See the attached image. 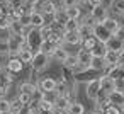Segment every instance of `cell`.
Listing matches in <instances>:
<instances>
[{"label": "cell", "mask_w": 124, "mask_h": 114, "mask_svg": "<svg viewBox=\"0 0 124 114\" xmlns=\"http://www.w3.org/2000/svg\"><path fill=\"white\" fill-rule=\"evenodd\" d=\"M22 68H24L22 60H21L17 55H10V58H9L7 63H5V70L10 72V73H19V72H22Z\"/></svg>", "instance_id": "obj_6"}, {"label": "cell", "mask_w": 124, "mask_h": 114, "mask_svg": "<svg viewBox=\"0 0 124 114\" xmlns=\"http://www.w3.org/2000/svg\"><path fill=\"white\" fill-rule=\"evenodd\" d=\"M53 31H54V27L51 26V24H44L41 29H39V33H41V36H43V39H48V38H51V34H53Z\"/></svg>", "instance_id": "obj_30"}, {"label": "cell", "mask_w": 124, "mask_h": 114, "mask_svg": "<svg viewBox=\"0 0 124 114\" xmlns=\"http://www.w3.org/2000/svg\"><path fill=\"white\" fill-rule=\"evenodd\" d=\"M121 114H124V109H122V111H121Z\"/></svg>", "instance_id": "obj_49"}, {"label": "cell", "mask_w": 124, "mask_h": 114, "mask_svg": "<svg viewBox=\"0 0 124 114\" xmlns=\"http://www.w3.org/2000/svg\"><path fill=\"white\" fill-rule=\"evenodd\" d=\"M90 53H92L93 58H104L105 53H107V46H105L104 43H99V41H97V44L90 49Z\"/></svg>", "instance_id": "obj_22"}, {"label": "cell", "mask_w": 124, "mask_h": 114, "mask_svg": "<svg viewBox=\"0 0 124 114\" xmlns=\"http://www.w3.org/2000/svg\"><path fill=\"white\" fill-rule=\"evenodd\" d=\"M17 56L22 60V63H31V61H32V58H34V51H32L27 44H24V46L19 49Z\"/></svg>", "instance_id": "obj_15"}, {"label": "cell", "mask_w": 124, "mask_h": 114, "mask_svg": "<svg viewBox=\"0 0 124 114\" xmlns=\"http://www.w3.org/2000/svg\"><path fill=\"white\" fill-rule=\"evenodd\" d=\"M66 114H85V107H83V104H80L77 100H71Z\"/></svg>", "instance_id": "obj_25"}, {"label": "cell", "mask_w": 124, "mask_h": 114, "mask_svg": "<svg viewBox=\"0 0 124 114\" xmlns=\"http://www.w3.org/2000/svg\"><path fill=\"white\" fill-rule=\"evenodd\" d=\"M22 106H24V104L19 100V97H16L14 100H10V111H12L14 114H17V112L21 111V107H22Z\"/></svg>", "instance_id": "obj_33"}, {"label": "cell", "mask_w": 124, "mask_h": 114, "mask_svg": "<svg viewBox=\"0 0 124 114\" xmlns=\"http://www.w3.org/2000/svg\"><path fill=\"white\" fill-rule=\"evenodd\" d=\"M90 19L93 22H104L107 17H109V9L104 7V5H97V7H90V12H88Z\"/></svg>", "instance_id": "obj_5"}, {"label": "cell", "mask_w": 124, "mask_h": 114, "mask_svg": "<svg viewBox=\"0 0 124 114\" xmlns=\"http://www.w3.org/2000/svg\"><path fill=\"white\" fill-rule=\"evenodd\" d=\"M93 38L99 41V43H107L110 38H112V34H110V31H107L105 29V26L102 24V22H93Z\"/></svg>", "instance_id": "obj_4"}, {"label": "cell", "mask_w": 124, "mask_h": 114, "mask_svg": "<svg viewBox=\"0 0 124 114\" xmlns=\"http://www.w3.org/2000/svg\"><path fill=\"white\" fill-rule=\"evenodd\" d=\"M77 63H78V60H77V55H68V58L63 61V66H66L68 70H71V72H73V68L77 66Z\"/></svg>", "instance_id": "obj_29"}, {"label": "cell", "mask_w": 124, "mask_h": 114, "mask_svg": "<svg viewBox=\"0 0 124 114\" xmlns=\"http://www.w3.org/2000/svg\"><path fill=\"white\" fill-rule=\"evenodd\" d=\"M109 12L114 14V16H121L124 12V0H110L109 4Z\"/></svg>", "instance_id": "obj_17"}, {"label": "cell", "mask_w": 124, "mask_h": 114, "mask_svg": "<svg viewBox=\"0 0 124 114\" xmlns=\"http://www.w3.org/2000/svg\"><path fill=\"white\" fill-rule=\"evenodd\" d=\"M104 60H105V63H117V65H121V55L117 51H112V49H107Z\"/></svg>", "instance_id": "obj_26"}, {"label": "cell", "mask_w": 124, "mask_h": 114, "mask_svg": "<svg viewBox=\"0 0 124 114\" xmlns=\"http://www.w3.org/2000/svg\"><path fill=\"white\" fill-rule=\"evenodd\" d=\"M100 90H104L107 94L116 90V78H112L110 75H102L100 77Z\"/></svg>", "instance_id": "obj_11"}, {"label": "cell", "mask_w": 124, "mask_h": 114, "mask_svg": "<svg viewBox=\"0 0 124 114\" xmlns=\"http://www.w3.org/2000/svg\"><path fill=\"white\" fill-rule=\"evenodd\" d=\"M102 2H104V0H87V4H88L90 7H97V5H102Z\"/></svg>", "instance_id": "obj_40"}, {"label": "cell", "mask_w": 124, "mask_h": 114, "mask_svg": "<svg viewBox=\"0 0 124 114\" xmlns=\"http://www.w3.org/2000/svg\"><path fill=\"white\" fill-rule=\"evenodd\" d=\"M119 55H121V65H122V63H124V48H122V51H121Z\"/></svg>", "instance_id": "obj_46"}, {"label": "cell", "mask_w": 124, "mask_h": 114, "mask_svg": "<svg viewBox=\"0 0 124 114\" xmlns=\"http://www.w3.org/2000/svg\"><path fill=\"white\" fill-rule=\"evenodd\" d=\"M95 44H97V39L93 36H88V38H83L82 39V48H85V49H92Z\"/></svg>", "instance_id": "obj_31"}, {"label": "cell", "mask_w": 124, "mask_h": 114, "mask_svg": "<svg viewBox=\"0 0 124 114\" xmlns=\"http://www.w3.org/2000/svg\"><path fill=\"white\" fill-rule=\"evenodd\" d=\"M38 89L43 90L44 94H46V92H54V90H56V80L51 78V77H43V78H39V82H38Z\"/></svg>", "instance_id": "obj_8"}, {"label": "cell", "mask_w": 124, "mask_h": 114, "mask_svg": "<svg viewBox=\"0 0 124 114\" xmlns=\"http://www.w3.org/2000/svg\"><path fill=\"white\" fill-rule=\"evenodd\" d=\"M100 90V77L99 78H92L87 82V97L90 100H95L97 99V94Z\"/></svg>", "instance_id": "obj_7"}, {"label": "cell", "mask_w": 124, "mask_h": 114, "mask_svg": "<svg viewBox=\"0 0 124 114\" xmlns=\"http://www.w3.org/2000/svg\"><path fill=\"white\" fill-rule=\"evenodd\" d=\"M63 43L71 44V46H78V44H82V36L78 31H66L63 34Z\"/></svg>", "instance_id": "obj_9"}, {"label": "cell", "mask_w": 124, "mask_h": 114, "mask_svg": "<svg viewBox=\"0 0 124 114\" xmlns=\"http://www.w3.org/2000/svg\"><path fill=\"white\" fill-rule=\"evenodd\" d=\"M9 27H10V19L7 16L0 17V31H9Z\"/></svg>", "instance_id": "obj_35"}, {"label": "cell", "mask_w": 124, "mask_h": 114, "mask_svg": "<svg viewBox=\"0 0 124 114\" xmlns=\"http://www.w3.org/2000/svg\"><path fill=\"white\" fill-rule=\"evenodd\" d=\"M43 36H41V33H39V29H36V27H32L31 31H29V34L26 36V44L36 53V51H39L41 49V44H43Z\"/></svg>", "instance_id": "obj_1"}, {"label": "cell", "mask_w": 124, "mask_h": 114, "mask_svg": "<svg viewBox=\"0 0 124 114\" xmlns=\"http://www.w3.org/2000/svg\"><path fill=\"white\" fill-rule=\"evenodd\" d=\"M29 21H31V26L36 27V29H41L44 24H46V19H44V14L41 10H34L31 16H29Z\"/></svg>", "instance_id": "obj_10"}, {"label": "cell", "mask_w": 124, "mask_h": 114, "mask_svg": "<svg viewBox=\"0 0 124 114\" xmlns=\"http://www.w3.org/2000/svg\"><path fill=\"white\" fill-rule=\"evenodd\" d=\"M92 53H90V49H85V48H80L78 49V53H77V60H78V63H83V65H90L92 63Z\"/></svg>", "instance_id": "obj_18"}, {"label": "cell", "mask_w": 124, "mask_h": 114, "mask_svg": "<svg viewBox=\"0 0 124 114\" xmlns=\"http://www.w3.org/2000/svg\"><path fill=\"white\" fill-rule=\"evenodd\" d=\"M51 114H66V112H65V111H61V109H56V107H54V109L51 111Z\"/></svg>", "instance_id": "obj_44"}, {"label": "cell", "mask_w": 124, "mask_h": 114, "mask_svg": "<svg viewBox=\"0 0 124 114\" xmlns=\"http://www.w3.org/2000/svg\"><path fill=\"white\" fill-rule=\"evenodd\" d=\"M105 46H107V49H112V51L121 53V51H122V48H124V43H122L121 39H117L116 36H112V38L105 43Z\"/></svg>", "instance_id": "obj_21"}, {"label": "cell", "mask_w": 124, "mask_h": 114, "mask_svg": "<svg viewBox=\"0 0 124 114\" xmlns=\"http://www.w3.org/2000/svg\"><path fill=\"white\" fill-rule=\"evenodd\" d=\"M10 111V100L7 97H0V112Z\"/></svg>", "instance_id": "obj_34"}, {"label": "cell", "mask_w": 124, "mask_h": 114, "mask_svg": "<svg viewBox=\"0 0 124 114\" xmlns=\"http://www.w3.org/2000/svg\"><path fill=\"white\" fill-rule=\"evenodd\" d=\"M70 102H71L70 95H66V94H58L56 99H54V107H56V109H61V111L66 112L68 107H70Z\"/></svg>", "instance_id": "obj_12"}, {"label": "cell", "mask_w": 124, "mask_h": 114, "mask_svg": "<svg viewBox=\"0 0 124 114\" xmlns=\"http://www.w3.org/2000/svg\"><path fill=\"white\" fill-rule=\"evenodd\" d=\"M68 55H70V53H68V51L65 49V46H63V44H60V46H58V48H56V49H54V51L51 53V58H53V60H54L56 63L63 65V61H65V60L68 58Z\"/></svg>", "instance_id": "obj_14"}, {"label": "cell", "mask_w": 124, "mask_h": 114, "mask_svg": "<svg viewBox=\"0 0 124 114\" xmlns=\"http://www.w3.org/2000/svg\"><path fill=\"white\" fill-rule=\"evenodd\" d=\"M122 65H124V63H122Z\"/></svg>", "instance_id": "obj_51"}, {"label": "cell", "mask_w": 124, "mask_h": 114, "mask_svg": "<svg viewBox=\"0 0 124 114\" xmlns=\"http://www.w3.org/2000/svg\"><path fill=\"white\" fill-rule=\"evenodd\" d=\"M54 109V104H53V100H49V99H46L44 95L39 99V112H51Z\"/></svg>", "instance_id": "obj_24"}, {"label": "cell", "mask_w": 124, "mask_h": 114, "mask_svg": "<svg viewBox=\"0 0 124 114\" xmlns=\"http://www.w3.org/2000/svg\"><path fill=\"white\" fill-rule=\"evenodd\" d=\"M121 17H122V21H124V12H122V14H121Z\"/></svg>", "instance_id": "obj_48"}, {"label": "cell", "mask_w": 124, "mask_h": 114, "mask_svg": "<svg viewBox=\"0 0 124 114\" xmlns=\"http://www.w3.org/2000/svg\"><path fill=\"white\" fill-rule=\"evenodd\" d=\"M2 114H14L12 111H5V112H2Z\"/></svg>", "instance_id": "obj_47"}, {"label": "cell", "mask_w": 124, "mask_h": 114, "mask_svg": "<svg viewBox=\"0 0 124 114\" xmlns=\"http://www.w3.org/2000/svg\"><path fill=\"white\" fill-rule=\"evenodd\" d=\"M58 9H61V7L56 5L54 0H46V2H43V5H41V12H43L44 16H53Z\"/></svg>", "instance_id": "obj_16"}, {"label": "cell", "mask_w": 124, "mask_h": 114, "mask_svg": "<svg viewBox=\"0 0 124 114\" xmlns=\"http://www.w3.org/2000/svg\"><path fill=\"white\" fill-rule=\"evenodd\" d=\"M112 36H116V38H117V39H121V41H122V43H124V27H122V26H121V27H119V29H117V31H116V33H114V34H112Z\"/></svg>", "instance_id": "obj_39"}, {"label": "cell", "mask_w": 124, "mask_h": 114, "mask_svg": "<svg viewBox=\"0 0 124 114\" xmlns=\"http://www.w3.org/2000/svg\"><path fill=\"white\" fill-rule=\"evenodd\" d=\"M105 66V60L104 58H92V63H90V70H95V72H102Z\"/></svg>", "instance_id": "obj_28"}, {"label": "cell", "mask_w": 124, "mask_h": 114, "mask_svg": "<svg viewBox=\"0 0 124 114\" xmlns=\"http://www.w3.org/2000/svg\"><path fill=\"white\" fill-rule=\"evenodd\" d=\"M7 41H9V51H10V55H17L19 49L26 44V38L22 34H14V33L9 34Z\"/></svg>", "instance_id": "obj_3"}, {"label": "cell", "mask_w": 124, "mask_h": 114, "mask_svg": "<svg viewBox=\"0 0 124 114\" xmlns=\"http://www.w3.org/2000/svg\"><path fill=\"white\" fill-rule=\"evenodd\" d=\"M82 0H61V5L63 7H71V5H80Z\"/></svg>", "instance_id": "obj_38"}, {"label": "cell", "mask_w": 124, "mask_h": 114, "mask_svg": "<svg viewBox=\"0 0 124 114\" xmlns=\"http://www.w3.org/2000/svg\"><path fill=\"white\" fill-rule=\"evenodd\" d=\"M4 16H7V9L4 5V2H0V17H4Z\"/></svg>", "instance_id": "obj_42"}, {"label": "cell", "mask_w": 124, "mask_h": 114, "mask_svg": "<svg viewBox=\"0 0 124 114\" xmlns=\"http://www.w3.org/2000/svg\"><path fill=\"white\" fill-rule=\"evenodd\" d=\"M117 66H119L117 63H105V66H104L102 73H104V75H110V73H112V72H114Z\"/></svg>", "instance_id": "obj_36"}, {"label": "cell", "mask_w": 124, "mask_h": 114, "mask_svg": "<svg viewBox=\"0 0 124 114\" xmlns=\"http://www.w3.org/2000/svg\"><path fill=\"white\" fill-rule=\"evenodd\" d=\"M49 55H46V53H43V51H36L34 53V58H32V61H31V65H32V70L34 72H43V70H46L48 68V65H49Z\"/></svg>", "instance_id": "obj_2"}, {"label": "cell", "mask_w": 124, "mask_h": 114, "mask_svg": "<svg viewBox=\"0 0 124 114\" xmlns=\"http://www.w3.org/2000/svg\"><path fill=\"white\" fill-rule=\"evenodd\" d=\"M17 97H19V100H21L22 104H29V102L32 100V97H31V95H27V94H22V92H19V94H17Z\"/></svg>", "instance_id": "obj_37"}, {"label": "cell", "mask_w": 124, "mask_h": 114, "mask_svg": "<svg viewBox=\"0 0 124 114\" xmlns=\"http://www.w3.org/2000/svg\"><path fill=\"white\" fill-rule=\"evenodd\" d=\"M22 4H26V5H32V7H36V5L39 4V0H22Z\"/></svg>", "instance_id": "obj_41"}, {"label": "cell", "mask_w": 124, "mask_h": 114, "mask_svg": "<svg viewBox=\"0 0 124 114\" xmlns=\"http://www.w3.org/2000/svg\"><path fill=\"white\" fill-rule=\"evenodd\" d=\"M102 24L105 26V29H107V31H110V34H114V33L121 27V22H119L116 17H110V16H109V17H107Z\"/></svg>", "instance_id": "obj_20"}, {"label": "cell", "mask_w": 124, "mask_h": 114, "mask_svg": "<svg viewBox=\"0 0 124 114\" xmlns=\"http://www.w3.org/2000/svg\"><path fill=\"white\" fill-rule=\"evenodd\" d=\"M109 104H114V106L124 109V92H119V90L109 92Z\"/></svg>", "instance_id": "obj_13"}, {"label": "cell", "mask_w": 124, "mask_h": 114, "mask_svg": "<svg viewBox=\"0 0 124 114\" xmlns=\"http://www.w3.org/2000/svg\"><path fill=\"white\" fill-rule=\"evenodd\" d=\"M63 9H65L68 19L80 21V17H82V5H71V7H63Z\"/></svg>", "instance_id": "obj_19"}, {"label": "cell", "mask_w": 124, "mask_h": 114, "mask_svg": "<svg viewBox=\"0 0 124 114\" xmlns=\"http://www.w3.org/2000/svg\"><path fill=\"white\" fill-rule=\"evenodd\" d=\"M36 90H38V85H34V83H31V82H22V83L19 85V92L27 94V95H31V97L36 94Z\"/></svg>", "instance_id": "obj_23"}, {"label": "cell", "mask_w": 124, "mask_h": 114, "mask_svg": "<svg viewBox=\"0 0 124 114\" xmlns=\"http://www.w3.org/2000/svg\"><path fill=\"white\" fill-rule=\"evenodd\" d=\"M0 114H2V112H0Z\"/></svg>", "instance_id": "obj_50"}, {"label": "cell", "mask_w": 124, "mask_h": 114, "mask_svg": "<svg viewBox=\"0 0 124 114\" xmlns=\"http://www.w3.org/2000/svg\"><path fill=\"white\" fill-rule=\"evenodd\" d=\"M88 114H102V111H99V109H93V111H90Z\"/></svg>", "instance_id": "obj_45"}, {"label": "cell", "mask_w": 124, "mask_h": 114, "mask_svg": "<svg viewBox=\"0 0 124 114\" xmlns=\"http://www.w3.org/2000/svg\"><path fill=\"white\" fill-rule=\"evenodd\" d=\"M7 55H10L9 41H7V38H0V56H7Z\"/></svg>", "instance_id": "obj_32"}, {"label": "cell", "mask_w": 124, "mask_h": 114, "mask_svg": "<svg viewBox=\"0 0 124 114\" xmlns=\"http://www.w3.org/2000/svg\"><path fill=\"white\" fill-rule=\"evenodd\" d=\"M78 27H80V21H77V19H66V22L63 24L65 33L66 31H78Z\"/></svg>", "instance_id": "obj_27"}, {"label": "cell", "mask_w": 124, "mask_h": 114, "mask_svg": "<svg viewBox=\"0 0 124 114\" xmlns=\"http://www.w3.org/2000/svg\"><path fill=\"white\" fill-rule=\"evenodd\" d=\"M7 92H9V87H2V85H0V97H5Z\"/></svg>", "instance_id": "obj_43"}]
</instances>
